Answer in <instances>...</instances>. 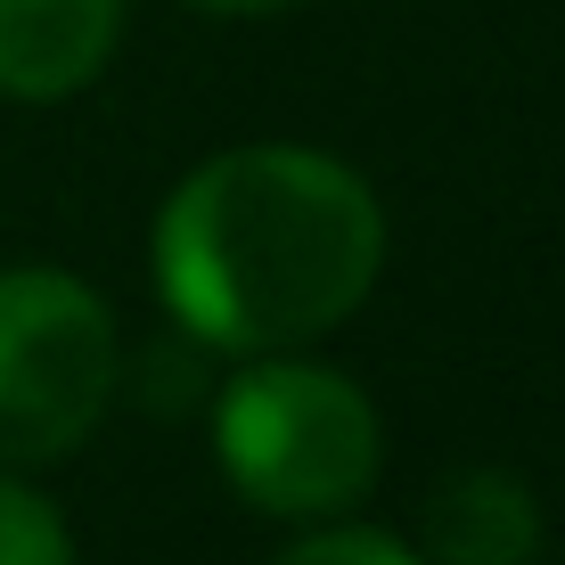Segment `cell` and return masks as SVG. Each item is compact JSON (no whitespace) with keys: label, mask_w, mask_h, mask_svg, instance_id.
<instances>
[{"label":"cell","mask_w":565,"mask_h":565,"mask_svg":"<svg viewBox=\"0 0 565 565\" xmlns=\"http://www.w3.org/2000/svg\"><path fill=\"white\" fill-rule=\"evenodd\" d=\"M385 263V213L320 148H222L156 213V287L189 337L287 353L344 320Z\"/></svg>","instance_id":"1"},{"label":"cell","mask_w":565,"mask_h":565,"mask_svg":"<svg viewBox=\"0 0 565 565\" xmlns=\"http://www.w3.org/2000/svg\"><path fill=\"white\" fill-rule=\"evenodd\" d=\"M222 467L270 516H337L377 483V411L320 361H255L213 411Z\"/></svg>","instance_id":"2"},{"label":"cell","mask_w":565,"mask_h":565,"mask_svg":"<svg viewBox=\"0 0 565 565\" xmlns=\"http://www.w3.org/2000/svg\"><path fill=\"white\" fill-rule=\"evenodd\" d=\"M115 394V320L66 270H0V467L66 459Z\"/></svg>","instance_id":"3"},{"label":"cell","mask_w":565,"mask_h":565,"mask_svg":"<svg viewBox=\"0 0 565 565\" xmlns=\"http://www.w3.org/2000/svg\"><path fill=\"white\" fill-rule=\"evenodd\" d=\"M124 0H0V90L74 99L107 66Z\"/></svg>","instance_id":"4"},{"label":"cell","mask_w":565,"mask_h":565,"mask_svg":"<svg viewBox=\"0 0 565 565\" xmlns=\"http://www.w3.org/2000/svg\"><path fill=\"white\" fill-rule=\"evenodd\" d=\"M426 557L435 565H533L541 557V500L509 467H459L426 500Z\"/></svg>","instance_id":"5"},{"label":"cell","mask_w":565,"mask_h":565,"mask_svg":"<svg viewBox=\"0 0 565 565\" xmlns=\"http://www.w3.org/2000/svg\"><path fill=\"white\" fill-rule=\"evenodd\" d=\"M0 565H74L66 516L17 476H0Z\"/></svg>","instance_id":"6"},{"label":"cell","mask_w":565,"mask_h":565,"mask_svg":"<svg viewBox=\"0 0 565 565\" xmlns=\"http://www.w3.org/2000/svg\"><path fill=\"white\" fill-rule=\"evenodd\" d=\"M270 565H418L394 533H369V524H344V533H303L296 550H279Z\"/></svg>","instance_id":"7"},{"label":"cell","mask_w":565,"mask_h":565,"mask_svg":"<svg viewBox=\"0 0 565 565\" xmlns=\"http://www.w3.org/2000/svg\"><path fill=\"white\" fill-rule=\"evenodd\" d=\"M189 9H222V17H255V9H287V0H189Z\"/></svg>","instance_id":"8"}]
</instances>
